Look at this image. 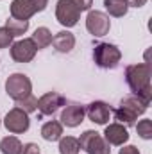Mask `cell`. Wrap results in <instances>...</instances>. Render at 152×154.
I'll list each match as a JSON object with an SVG mask.
<instances>
[{
  "label": "cell",
  "mask_w": 152,
  "mask_h": 154,
  "mask_svg": "<svg viewBox=\"0 0 152 154\" xmlns=\"http://www.w3.org/2000/svg\"><path fill=\"white\" fill-rule=\"evenodd\" d=\"M125 81L136 95L145 90H150V66L147 63H138V65L127 66Z\"/></svg>",
  "instance_id": "obj_1"
},
{
  "label": "cell",
  "mask_w": 152,
  "mask_h": 154,
  "mask_svg": "<svg viewBox=\"0 0 152 154\" xmlns=\"http://www.w3.org/2000/svg\"><path fill=\"white\" fill-rule=\"evenodd\" d=\"M120 59H122V52H120V48L116 45H111V43H97L95 48H93V61L100 68L113 70V68L118 66Z\"/></svg>",
  "instance_id": "obj_2"
},
{
  "label": "cell",
  "mask_w": 152,
  "mask_h": 154,
  "mask_svg": "<svg viewBox=\"0 0 152 154\" xmlns=\"http://www.w3.org/2000/svg\"><path fill=\"white\" fill-rule=\"evenodd\" d=\"M32 91V82L31 79L23 74H13L5 81V93L13 100H22Z\"/></svg>",
  "instance_id": "obj_3"
},
{
  "label": "cell",
  "mask_w": 152,
  "mask_h": 154,
  "mask_svg": "<svg viewBox=\"0 0 152 154\" xmlns=\"http://www.w3.org/2000/svg\"><path fill=\"white\" fill-rule=\"evenodd\" d=\"M79 145L88 154H109V143L97 131H84L79 138Z\"/></svg>",
  "instance_id": "obj_4"
},
{
  "label": "cell",
  "mask_w": 152,
  "mask_h": 154,
  "mask_svg": "<svg viewBox=\"0 0 152 154\" xmlns=\"http://www.w3.org/2000/svg\"><path fill=\"white\" fill-rule=\"evenodd\" d=\"M56 18L61 25L65 27H74L77 25L79 18H81V11L75 7V4L72 0H57L56 5Z\"/></svg>",
  "instance_id": "obj_5"
},
{
  "label": "cell",
  "mask_w": 152,
  "mask_h": 154,
  "mask_svg": "<svg viewBox=\"0 0 152 154\" xmlns=\"http://www.w3.org/2000/svg\"><path fill=\"white\" fill-rule=\"evenodd\" d=\"M109 27H111V22H109V16L106 13H102V11H90L88 13L86 29L90 34H93L95 38L106 36L109 32Z\"/></svg>",
  "instance_id": "obj_6"
},
{
  "label": "cell",
  "mask_w": 152,
  "mask_h": 154,
  "mask_svg": "<svg viewBox=\"0 0 152 154\" xmlns=\"http://www.w3.org/2000/svg\"><path fill=\"white\" fill-rule=\"evenodd\" d=\"M4 125H5V129H7L9 133H13V134H22V133H25V131L29 129L31 120H29V115H27L23 109L13 108V109L5 115V118H4Z\"/></svg>",
  "instance_id": "obj_7"
},
{
  "label": "cell",
  "mask_w": 152,
  "mask_h": 154,
  "mask_svg": "<svg viewBox=\"0 0 152 154\" xmlns=\"http://www.w3.org/2000/svg\"><path fill=\"white\" fill-rule=\"evenodd\" d=\"M38 48L34 45V41L31 38H23L16 43H13L11 47V57L16 61V63H29L34 59Z\"/></svg>",
  "instance_id": "obj_8"
},
{
  "label": "cell",
  "mask_w": 152,
  "mask_h": 154,
  "mask_svg": "<svg viewBox=\"0 0 152 154\" xmlns=\"http://www.w3.org/2000/svg\"><path fill=\"white\" fill-rule=\"evenodd\" d=\"M63 104H65V97L56 93V91L45 93L43 97L38 99V109L41 115H54Z\"/></svg>",
  "instance_id": "obj_9"
},
{
  "label": "cell",
  "mask_w": 152,
  "mask_h": 154,
  "mask_svg": "<svg viewBox=\"0 0 152 154\" xmlns=\"http://www.w3.org/2000/svg\"><path fill=\"white\" fill-rule=\"evenodd\" d=\"M84 115H86V109H84V106H81V104H68L65 109H63V113H61V124L63 125H66V127H77V125H81V122L84 120Z\"/></svg>",
  "instance_id": "obj_10"
},
{
  "label": "cell",
  "mask_w": 152,
  "mask_h": 154,
  "mask_svg": "<svg viewBox=\"0 0 152 154\" xmlns=\"http://www.w3.org/2000/svg\"><path fill=\"white\" fill-rule=\"evenodd\" d=\"M86 115H88V118L91 122H95L99 125H104V124H108V120L111 116V108L106 102H102V100H95V102H91L88 106Z\"/></svg>",
  "instance_id": "obj_11"
},
{
  "label": "cell",
  "mask_w": 152,
  "mask_h": 154,
  "mask_svg": "<svg viewBox=\"0 0 152 154\" xmlns=\"http://www.w3.org/2000/svg\"><path fill=\"white\" fill-rule=\"evenodd\" d=\"M104 140L109 145H123L129 140V133L122 124H109L104 131Z\"/></svg>",
  "instance_id": "obj_12"
},
{
  "label": "cell",
  "mask_w": 152,
  "mask_h": 154,
  "mask_svg": "<svg viewBox=\"0 0 152 154\" xmlns=\"http://www.w3.org/2000/svg\"><path fill=\"white\" fill-rule=\"evenodd\" d=\"M36 14L31 0H13L11 4V18H16V20H27Z\"/></svg>",
  "instance_id": "obj_13"
},
{
  "label": "cell",
  "mask_w": 152,
  "mask_h": 154,
  "mask_svg": "<svg viewBox=\"0 0 152 154\" xmlns=\"http://www.w3.org/2000/svg\"><path fill=\"white\" fill-rule=\"evenodd\" d=\"M52 45H54V48L57 52L66 54V52H70L75 47V36L72 32H68V31H61V32H57L52 38Z\"/></svg>",
  "instance_id": "obj_14"
},
{
  "label": "cell",
  "mask_w": 152,
  "mask_h": 154,
  "mask_svg": "<svg viewBox=\"0 0 152 154\" xmlns=\"http://www.w3.org/2000/svg\"><path fill=\"white\" fill-rule=\"evenodd\" d=\"M120 106H122V108H125V109H129L132 115H136V116L143 115V113L147 111V108H149V106L141 100V97H140V95H136V93H132V95H125V97L122 99Z\"/></svg>",
  "instance_id": "obj_15"
},
{
  "label": "cell",
  "mask_w": 152,
  "mask_h": 154,
  "mask_svg": "<svg viewBox=\"0 0 152 154\" xmlns=\"http://www.w3.org/2000/svg\"><path fill=\"white\" fill-rule=\"evenodd\" d=\"M61 134H63V124L57 120H50V122L43 124V127H41V136L47 142H56L61 138Z\"/></svg>",
  "instance_id": "obj_16"
},
{
  "label": "cell",
  "mask_w": 152,
  "mask_h": 154,
  "mask_svg": "<svg viewBox=\"0 0 152 154\" xmlns=\"http://www.w3.org/2000/svg\"><path fill=\"white\" fill-rule=\"evenodd\" d=\"M22 142L16 136H5L0 142V152L2 154H20L22 152Z\"/></svg>",
  "instance_id": "obj_17"
},
{
  "label": "cell",
  "mask_w": 152,
  "mask_h": 154,
  "mask_svg": "<svg viewBox=\"0 0 152 154\" xmlns=\"http://www.w3.org/2000/svg\"><path fill=\"white\" fill-rule=\"evenodd\" d=\"M104 5H106V11L111 16H116V18L123 16L127 13V9H129L125 0H104Z\"/></svg>",
  "instance_id": "obj_18"
},
{
  "label": "cell",
  "mask_w": 152,
  "mask_h": 154,
  "mask_svg": "<svg viewBox=\"0 0 152 154\" xmlns=\"http://www.w3.org/2000/svg\"><path fill=\"white\" fill-rule=\"evenodd\" d=\"M31 39L34 41L36 48H45V47H48V45L52 43V32H50L47 27H38V29L34 31V34H32Z\"/></svg>",
  "instance_id": "obj_19"
},
{
  "label": "cell",
  "mask_w": 152,
  "mask_h": 154,
  "mask_svg": "<svg viewBox=\"0 0 152 154\" xmlns=\"http://www.w3.org/2000/svg\"><path fill=\"white\" fill-rule=\"evenodd\" d=\"M5 29H7L13 36H22V34L27 32V29H29V22H27V20L9 18V20H5Z\"/></svg>",
  "instance_id": "obj_20"
},
{
  "label": "cell",
  "mask_w": 152,
  "mask_h": 154,
  "mask_svg": "<svg viewBox=\"0 0 152 154\" xmlns=\"http://www.w3.org/2000/svg\"><path fill=\"white\" fill-rule=\"evenodd\" d=\"M81 145L79 140L74 136H66V138H59V152L61 154H79Z\"/></svg>",
  "instance_id": "obj_21"
},
{
  "label": "cell",
  "mask_w": 152,
  "mask_h": 154,
  "mask_svg": "<svg viewBox=\"0 0 152 154\" xmlns=\"http://www.w3.org/2000/svg\"><path fill=\"white\" fill-rule=\"evenodd\" d=\"M16 108L23 109V111L29 115V113H32V111H36V109H38V99H36L34 95H27L25 99L16 100Z\"/></svg>",
  "instance_id": "obj_22"
},
{
  "label": "cell",
  "mask_w": 152,
  "mask_h": 154,
  "mask_svg": "<svg viewBox=\"0 0 152 154\" xmlns=\"http://www.w3.org/2000/svg\"><path fill=\"white\" fill-rule=\"evenodd\" d=\"M114 116H116V120H120V122L125 124V125H134V124H136V118H138L136 115H132L129 109H125V108H122V106L114 109Z\"/></svg>",
  "instance_id": "obj_23"
},
{
  "label": "cell",
  "mask_w": 152,
  "mask_h": 154,
  "mask_svg": "<svg viewBox=\"0 0 152 154\" xmlns=\"http://www.w3.org/2000/svg\"><path fill=\"white\" fill-rule=\"evenodd\" d=\"M136 131H138V134H140L143 140H150L152 138V122L150 120H141V122H138Z\"/></svg>",
  "instance_id": "obj_24"
},
{
  "label": "cell",
  "mask_w": 152,
  "mask_h": 154,
  "mask_svg": "<svg viewBox=\"0 0 152 154\" xmlns=\"http://www.w3.org/2000/svg\"><path fill=\"white\" fill-rule=\"evenodd\" d=\"M13 34L5 29V27H0V48H7L11 43H13Z\"/></svg>",
  "instance_id": "obj_25"
},
{
  "label": "cell",
  "mask_w": 152,
  "mask_h": 154,
  "mask_svg": "<svg viewBox=\"0 0 152 154\" xmlns=\"http://www.w3.org/2000/svg\"><path fill=\"white\" fill-rule=\"evenodd\" d=\"M74 4H75V7L82 13V11H88L90 7H91V4H93V0H72Z\"/></svg>",
  "instance_id": "obj_26"
},
{
  "label": "cell",
  "mask_w": 152,
  "mask_h": 154,
  "mask_svg": "<svg viewBox=\"0 0 152 154\" xmlns=\"http://www.w3.org/2000/svg\"><path fill=\"white\" fill-rule=\"evenodd\" d=\"M20 154H39V147L36 143H25L22 147V152Z\"/></svg>",
  "instance_id": "obj_27"
},
{
  "label": "cell",
  "mask_w": 152,
  "mask_h": 154,
  "mask_svg": "<svg viewBox=\"0 0 152 154\" xmlns=\"http://www.w3.org/2000/svg\"><path fill=\"white\" fill-rule=\"evenodd\" d=\"M31 4H32L34 11H36V13H39V11H45V9H47L48 0H31Z\"/></svg>",
  "instance_id": "obj_28"
},
{
  "label": "cell",
  "mask_w": 152,
  "mask_h": 154,
  "mask_svg": "<svg viewBox=\"0 0 152 154\" xmlns=\"http://www.w3.org/2000/svg\"><path fill=\"white\" fill-rule=\"evenodd\" d=\"M118 154H140V151H138L134 145H127V147L120 149V152H118Z\"/></svg>",
  "instance_id": "obj_29"
},
{
  "label": "cell",
  "mask_w": 152,
  "mask_h": 154,
  "mask_svg": "<svg viewBox=\"0 0 152 154\" xmlns=\"http://www.w3.org/2000/svg\"><path fill=\"white\" fill-rule=\"evenodd\" d=\"M145 4H147V0H127V5H132V7H141Z\"/></svg>",
  "instance_id": "obj_30"
},
{
  "label": "cell",
  "mask_w": 152,
  "mask_h": 154,
  "mask_svg": "<svg viewBox=\"0 0 152 154\" xmlns=\"http://www.w3.org/2000/svg\"><path fill=\"white\" fill-rule=\"evenodd\" d=\"M125 2H127V0H125Z\"/></svg>",
  "instance_id": "obj_31"
}]
</instances>
